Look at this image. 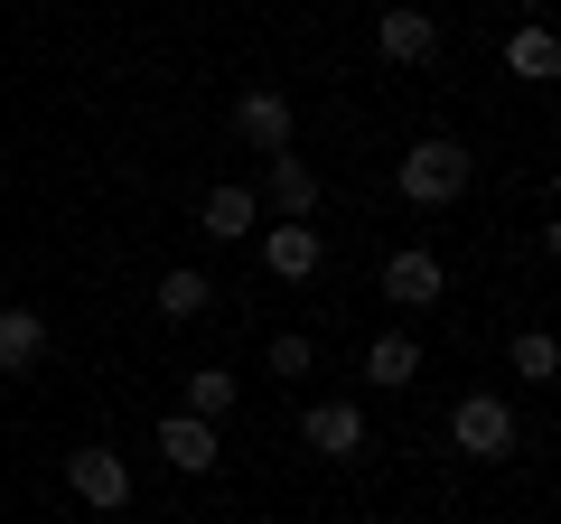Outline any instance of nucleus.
<instances>
[{"instance_id": "obj_18", "label": "nucleus", "mask_w": 561, "mask_h": 524, "mask_svg": "<svg viewBox=\"0 0 561 524\" xmlns=\"http://www.w3.org/2000/svg\"><path fill=\"white\" fill-rule=\"evenodd\" d=\"M272 375H309V338H272Z\"/></svg>"}, {"instance_id": "obj_5", "label": "nucleus", "mask_w": 561, "mask_h": 524, "mask_svg": "<svg viewBox=\"0 0 561 524\" xmlns=\"http://www.w3.org/2000/svg\"><path fill=\"white\" fill-rule=\"evenodd\" d=\"M309 449H319V459H365V449H375V431H365V412L356 403H309Z\"/></svg>"}, {"instance_id": "obj_8", "label": "nucleus", "mask_w": 561, "mask_h": 524, "mask_svg": "<svg viewBox=\"0 0 561 524\" xmlns=\"http://www.w3.org/2000/svg\"><path fill=\"white\" fill-rule=\"evenodd\" d=\"M383 57L393 66H421V57H440V20H431V10H412V0H402V10H383Z\"/></svg>"}, {"instance_id": "obj_4", "label": "nucleus", "mask_w": 561, "mask_h": 524, "mask_svg": "<svg viewBox=\"0 0 561 524\" xmlns=\"http://www.w3.org/2000/svg\"><path fill=\"white\" fill-rule=\"evenodd\" d=\"M319 262H328V243H319L309 216H280L272 235H262V272H272V282H309Z\"/></svg>"}, {"instance_id": "obj_16", "label": "nucleus", "mask_w": 561, "mask_h": 524, "mask_svg": "<svg viewBox=\"0 0 561 524\" xmlns=\"http://www.w3.org/2000/svg\"><path fill=\"white\" fill-rule=\"evenodd\" d=\"M225 403H234V375H216V365H197V375H187V412H197V422H216Z\"/></svg>"}, {"instance_id": "obj_17", "label": "nucleus", "mask_w": 561, "mask_h": 524, "mask_svg": "<svg viewBox=\"0 0 561 524\" xmlns=\"http://www.w3.org/2000/svg\"><path fill=\"white\" fill-rule=\"evenodd\" d=\"M206 300H216V291H206L197 272H169V282H160V319H197Z\"/></svg>"}, {"instance_id": "obj_3", "label": "nucleus", "mask_w": 561, "mask_h": 524, "mask_svg": "<svg viewBox=\"0 0 561 524\" xmlns=\"http://www.w3.org/2000/svg\"><path fill=\"white\" fill-rule=\"evenodd\" d=\"M66 487H76L84 505H103V515H113V505H131V459H122V449H76V459H66Z\"/></svg>"}, {"instance_id": "obj_11", "label": "nucleus", "mask_w": 561, "mask_h": 524, "mask_svg": "<svg viewBox=\"0 0 561 524\" xmlns=\"http://www.w3.org/2000/svg\"><path fill=\"white\" fill-rule=\"evenodd\" d=\"M505 76L552 84V76H561V38H552V29H515V38H505Z\"/></svg>"}, {"instance_id": "obj_6", "label": "nucleus", "mask_w": 561, "mask_h": 524, "mask_svg": "<svg viewBox=\"0 0 561 524\" xmlns=\"http://www.w3.org/2000/svg\"><path fill=\"white\" fill-rule=\"evenodd\" d=\"M440 291H449L440 253H421V243H412V253H393V262H383V300H393V309H431Z\"/></svg>"}, {"instance_id": "obj_15", "label": "nucleus", "mask_w": 561, "mask_h": 524, "mask_svg": "<svg viewBox=\"0 0 561 524\" xmlns=\"http://www.w3.org/2000/svg\"><path fill=\"white\" fill-rule=\"evenodd\" d=\"M515 375H524V384H552V375H561V346L542 338V328H524V338H515Z\"/></svg>"}, {"instance_id": "obj_19", "label": "nucleus", "mask_w": 561, "mask_h": 524, "mask_svg": "<svg viewBox=\"0 0 561 524\" xmlns=\"http://www.w3.org/2000/svg\"><path fill=\"white\" fill-rule=\"evenodd\" d=\"M524 10H552V0H524Z\"/></svg>"}, {"instance_id": "obj_7", "label": "nucleus", "mask_w": 561, "mask_h": 524, "mask_svg": "<svg viewBox=\"0 0 561 524\" xmlns=\"http://www.w3.org/2000/svg\"><path fill=\"white\" fill-rule=\"evenodd\" d=\"M160 459L187 468V478H206V468L225 459V441H216V422H197V412H169L160 422Z\"/></svg>"}, {"instance_id": "obj_9", "label": "nucleus", "mask_w": 561, "mask_h": 524, "mask_svg": "<svg viewBox=\"0 0 561 524\" xmlns=\"http://www.w3.org/2000/svg\"><path fill=\"white\" fill-rule=\"evenodd\" d=\"M234 132L253 150H290V94H272V84H253V94L234 103Z\"/></svg>"}, {"instance_id": "obj_14", "label": "nucleus", "mask_w": 561, "mask_h": 524, "mask_svg": "<svg viewBox=\"0 0 561 524\" xmlns=\"http://www.w3.org/2000/svg\"><path fill=\"white\" fill-rule=\"evenodd\" d=\"M272 206H280V216H309V206H319V179H309V160L272 150Z\"/></svg>"}, {"instance_id": "obj_1", "label": "nucleus", "mask_w": 561, "mask_h": 524, "mask_svg": "<svg viewBox=\"0 0 561 524\" xmlns=\"http://www.w3.org/2000/svg\"><path fill=\"white\" fill-rule=\"evenodd\" d=\"M393 187H402V197H412V206H449V197H459V187H468V150L449 141V132H431V141H412V150H402Z\"/></svg>"}, {"instance_id": "obj_13", "label": "nucleus", "mask_w": 561, "mask_h": 524, "mask_svg": "<svg viewBox=\"0 0 561 524\" xmlns=\"http://www.w3.org/2000/svg\"><path fill=\"white\" fill-rule=\"evenodd\" d=\"M253 235V187H206V243H243Z\"/></svg>"}, {"instance_id": "obj_12", "label": "nucleus", "mask_w": 561, "mask_h": 524, "mask_svg": "<svg viewBox=\"0 0 561 524\" xmlns=\"http://www.w3.org/2000/svg\"><path fill=\"white\" fill-rule=\"evenodd\" d=\"M412 375H421V346L402 338V328H393V338H375V346H365V384H383V394H402Z\"/></svg>"}, {"instance_id": "obj_10", "label": "nucleus", "mask_w": 561, "mask_h": 524, "mask_svg": "<svg viewBox=\"0 0 561 524\" xmlns=\"http://www.w3.org/2000/svg\"><path fill=\"white\" fill-rule=\"evenodd\" d=\"M47 356V319L38 309H0V375H28Z\"/></svg>"}, {"instance_id": "obj_2", "label": "nucleus", "mask_w": 561, "mask_h": 524, "mask_svg": "<svg viewBox=\"0 0 561 524\" xmlns=\"http://www.w3.org/2000/svg\"><path fill=\"white\" fill-rule=\"evenodd\" d=\"M449 441H459L468 459H505L524 431H515V412H505V394H468V403L449 412Z\"/></svg>"}]
</instances>
